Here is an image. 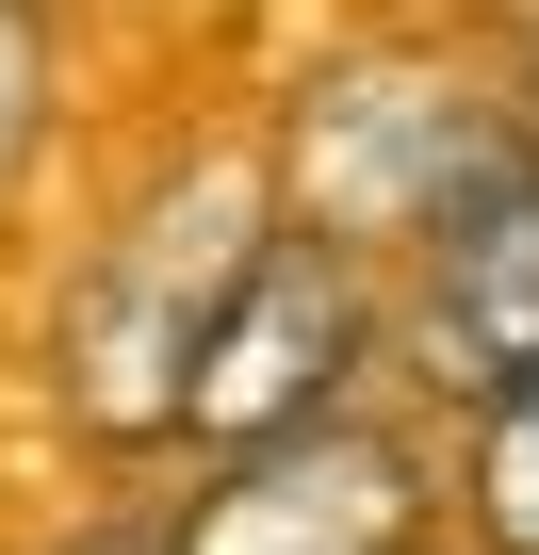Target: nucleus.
<instances>
[{"instance_id": "6", "label": "nucleus", "mask_w": 539, "mask_h": 555, "mask_svg": "<svg viewBox=\"0 0 539 555\" xmlns=\"http://www.w3.org/2000/svg\"><path fill=\"white\" fill-rule=\"evenodd\" d=\"M458 539L474 555H539V376L474 409V441H458Z\"/></svg>"}, {"instance_id": "3", "label": "nucleus", "mask_w": 539, "mask_h": 555, "mask_svg": "<svg viewBox=\"0 0 539 555\" xmlns=\"http://www.w3.org/2000/svg\"><path fill=\"white\" fill-rule=\"evenodd\" d=\"M376 327H393V311H376L360 245H328V229L279 212V245L245 261V295H229V327H213V360H196V392H180V457H261V441L360 409Z\"/></svg>"}, {"instance_id": "4", "label": "nucleus", "mask_w": 539, "mask_h": 555, "mask_svg": "<svg viewBox=\"0 0 539 555\" xmlns=\"http://www.w3.org/2000/svg\"><path fill=\"white\" fill-rule=\"evenodd\" d=\"M441 522V457L393 409H328L261 457H213L164 506V555H425Z\"/></svg>"}, {"instance_id": "7", "label": "nucleus", "mask_w": 539, "mask_h": 555, "mask_svg": "<svg viewBox=\"0 0 539 555\" xmlns=\"http://www.w3.org/2000/svg\"><path fill=\"white\" fill-rule=\"evenodd\" d=\"M523 115H539V17H523Z\"/></svg>"}, {"instance_id": "1", "label": "nucleus", "mask_w": 539, "mask_h": 555, "mask_svg": "<svg viewBox=\"0 0 539 555\" xmlns=\"http://www.w3.org/2000/svg\"><path fill=\"white\" fill-rule=\"evenodd\" d=\"M261 245H279V180L229 164V147L164 164L115 212V245L66 295V392H82L99 441H131V457L180 441V392H196V360H213V327H229V295H245Z\"/></svg>"}, {"instance_id": "2", "label": "nucleus", "mask_w": 539, "mask_h": 555, "mask_svg": "<svg viewBox=\"0 0 539 555\" xmlns=\"http://www.w3.org/2000/svg\"><path fill=\"white\" fill-rule=\"evenodd\" d=\"M539 164V115L523 99H474L441 50H344L311 99H295V164H279V196H295V229H328V245H441L490 180H523Z\"/></svg>"}, {"instance_id": "5", "label": "nucleus", "mask_w": 539, "mask_h": 555, "mask_svg": "<svg viewBox=\"0 0 539 555\" xmlns=\"http://www.w3.org/2000/svg\"><path fill=\"white\" fill-rule=\"evenodd\" d=\"M409 360L474 409L539 376V164L490 180L441 245H409Z\"/></svg>"}]
</instances>
